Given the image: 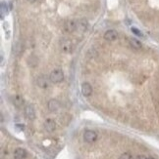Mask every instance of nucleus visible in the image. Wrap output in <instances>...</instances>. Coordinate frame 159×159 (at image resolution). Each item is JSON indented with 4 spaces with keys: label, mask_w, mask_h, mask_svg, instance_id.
Segmentation results:
<instances>
[{
    "label": "nucleus",
    "mask_w": 159,
    "mask_h": 159,
    "mask_svg": "<svg viewBox=\"0 0 159 159\" xmlns=\"http://www.w3.org/2000/svg\"><path fill=\"white\" fill-rule=\"evenodd\" d=\"M49 80L52 83H60L64 80V72L60 68L54 69L49 74Z\"/></svg>",
    "instance_id": "f257e3e1"
},
{
    "label": "nucleus",
    "mask_w": 159,
    "mask_h": 159,
    "mask_svg": "<svg viewBox=\"0 0 159 159\" xmlns=\"http://www.w3.org/2000/svg\"><path fill=\"white\" fill-rule=\"evenodd\" d=\"M84 140L86 143H93L97 140V134L96 132L92 131V130H86L84 133Z\"/></svg>",
    "instance_id": "f03ea898"
},
{
    "label": "nucleus",
    "mask_w": 159,
    "mask_h": 159,
    "mask_svg": "<svg viewBox=\"0 0 159 159\" xmlns=\"http://www.w3.org/2000/svg\"><path fill=\"white\" fill-rule=\"evenodd\" d=\"M25 115L26 117L30 120H34L36 119V110L33 107V104H27L25 107Z\"/></svg>",
    "instance_id": "7ed1b4c3"
},
{
    "label": "nucleus",
    "mask_w": 159,
    "mask_h": 159,
    "mask_svg": "<svg viewBox=\"0 0 159 159\" xmlns=\"http://www.w3.org/2000/svg\"><path fill=\"white\" fill-rule=\"evenodd\" d=\"M61 49L64 53H71L73 51V43L70 39H63L61 41Z\"/></svg>",
    "instance_id": "20e7f679"
},
{
    "label": "nucleus",
    "mask_w": 159,
    "mask_h": 159,
    "mask_svg": "<svg viewBox=\"0 0 159 159\" xmlns=\"http://www.w3.org/2000/svg\"><path fill=\"white\" fill-rule=\"evenodd\" d=\"M28 157V152L25 148L18 147L14 151V159H26Z\"/></svg>",
    "instance_id": "39448f33"
},
{
    "label": "nucleus",
    "mask_w": 159,
    "mask_h": 159,
    "mask_svg": "<svg viewBox=\"0 0 159 159\" xmlns=\"http://www.w3.org/2000/svg\"><path fill=\"white\" fill-rule=\"evenodd\" d=\"M64 28L67 32H74L77 29V21L68 20L64 24Z\"/></svg>",
    "instance_id": "423d86ee"
},
{
    "label": "nucleus",
    "mask_w": 159,
    "mask_h": 159,
    "mask_svg": "<svg viewBox=\"0 0 159 159\" xmlns=\"http://www.w3.org/2000/svg\"><path fill=\"white\" fill-rule=\"evenodd\" d=\"M81 91H82L83 96L85 97H90L91 94H92V87L90 83L87 82H85V83L82 84L81 86Z\"/></svg>",
    "instance_id": "0eeeda50"
},
{
    "label": "nucleus",
    "mask_w": 159,
    "mask_h": 159,
    "mask_svg": "<svg viewBox=\"0 0 159 159\" xmlns=\"http://www.w3.org/2000/svg\"><path fill=\"white\" fill-rule=\"evenodd\" d=\"M118 38V32L113 29H109L104 33V39L107 41H114Z\"/></svg>",
    "instance_id": "6e6552de"
},
{
    "label": "nucleus",
    "mask_w": 159,
    "mask_h": 159,
    "mask_svg": "<svg viewBox=\"0 0 159 159\" xmlns=\"http://www.w3.org/2000/svg\"><path fill=\"white\" fill-rule=\"evenodd\" d=\"M89 27V23L86 19H80L77 21V30L80 32H85Z\"/></svg>",
    "instance_id": "1a4fd4ad"
},
{
    "label": "nucleus",
    "mask_w": 159,
    "mask_h": 159,
    "mask_svg": "<svg viewBox=\"0 0 159 159\" xmlns=\"http://www.w3.org/2000/svg\"><path fill=\"white\" fill-rule=\"evenodd\" d=\"M44 129L48 132V133L53 132L55 129H56V123H55V121L53 119H50V118L46 119L44 122Z\"/></svg>",
    "instance_id": "9d476101"
},
{
    "label": "nucleus",
    "mask_w": 159,
    "mask_h": 159,
    "mask_svg": "<svg viewBox=\"0 0 159 159\" xmlns=\"http://www.w3.org/2000/svg\"><path fill=\"white\" fill-rule=\"evenodd\" d=\"M47 107H48V109L50 110V111L55 112V111H57L58 109H59V108H60V103L58 102L57 100L52 99L48 102Z\"/></svg>",
    "instance_id": "9b49d317"
},
{
    "label": "nucleus",
    "mask_w": 159,
    "mask_h": 159,
    "mask_svg": "<svg viewBox=\"0 0 159 159\" xmlns=\"http://www.w3.org/2000/svg\"><path fill=\"white\" fill-rule=\"evenodd\" d=\"M37 85L40 88H46L48 86V80L44 75H39L37 79Z\"/></svg>",
    "instance_id": "f8f14e48"
},
{
    "label": "nucleus",
    "mask_w": 159,
    "mask_h": 159,
    "mask_svg": "<svg viewBox=\"0 0 159 159\" xmlns=\"http://www.w3.org/2000/svg\"><path fill=\"white\" fill-rule=\"evenodd\" d=\"M13 103L16 108H21L24 104V99L20 95H15L13 97Z\"/></svg>",
    "instance_id": "ddd939ff"
},
{
    "label": "nucleus",
    "mask_w": 159,
    "mask_h": 159,
    "mask_svg": "<svg viewBox=\"0 0 159 159\" xmlns=\"http://www.w3.org/2000/svg\"><path fill=\"white\" fill-rule=\"evenodd\" d=\"M130 44H131V46H132L133 48H135V49H140V48L143 47L142 43L139 42V40L135 39V38L130 39Z\"/></svg>",
    "instance_id": "4468645a"
},
{
    "label": "nucleus",
    "mask_w": 159,
    "mask_h": 159,
    "mask_svg": "<svg viewBox=\"0 0 159 159\" xmlns=\"http://www.w3.org/2000/svg\"><path fill=\"white\" fill-rule=\"evenodd\" d=\"M33 62L36 64V65L37 64V58L34 56H32L30 57V58H28V64H29L30 67H33Z\"/></svg>",
    "instance_id": "2eb2a0df"
},
{
    "label": "nucleus",
    "mask_w": 159,
    "mask_h": 159,
    "mask_svg": "<svg viewBox=\"0 0 159 159\" xmlns=\"http://www.w3.org/2000/svg\"><path fill=\"white\" fill-rule=\"evenodd\" d=\"M6 14H7V7H6V4L4 2H2L1 3V17H2V19Z\"/></svg>",
    "instance_id": "dca6fc26"
},
{
    "label": "nucleus",
    "mask_w": 159,
    "mask_h": 159,
    "mask_svg": "<svg viewBox=\"0 0 159 159\" xmlns=\"http://www.w3.org/2000/svg\"><path fill=\"white\" fill-rule=\"evenodd\" d=\"M119 159H133V155H132V153H130V152H125V153H123V154L120 156V158Z\"/></svg>",
    "instance_id": "f3484780"
},
{
    "label": "nucleus",
    "mask_w": 159,
    "mask_h": 159,
    "mask_svg": "<svg viewBox=\"0 0 159 159\" xmlns=\"http://www.w3.org/2000/svg\"><path fill=\"white\" fill-rule=\"evenodd\" d=\"M132 31L135 33L136 35H138V36H140V37H143V33H142V31L140 30H139L138 28H132Z\"/></svg>",
    "instance_id": "a211bd4d"
},
{
    "label": "nucleus",
    "mask_w": 159,
    "mask_h": 159,
    "mask_svg": "<svg viewBox=\"0 0 159 159\" xmlns=\"http://www.w3.org/2000/svg\"><path fill=\"white\" fill-rule=\"evenodd\" d=\"M16 128L19 130V131H24L25 129V126L23 125V124H17L16 125Z\"/></svg>",
    "instance_id": "6ab92c4d"
},
{
    "label": "nucleus",
    "mask_w": 159,
    "mask_h": 159,
    "mask_svg": "<svg viewBox=\"0 0 159 159\" xmlns=\"http://www.w3.org/2000/svg\"><path fill=\"white\" fill-rule=\"evenodd\" d=\"M136 159H151V157H147V156H144V155H139V156H137Z\"/></svg>",
    "instance_id": "aec40b11"
},
{
    "label": "nucleus",
    "mask_w": 159,
    "mask_h": 159,
    "mask_svg": "<svg viewBox=\"0 0 159 159\" xmlns=\"http://www.w3.org/2000/svg\"><path fill=\"white\" fill-rule=\"evenodd\" d=\"M28 1H29V2H31V3H33V2H36L37 0H28Z\"/></svg>",
    "instance_id": "412c9836"
}]
</instances>
